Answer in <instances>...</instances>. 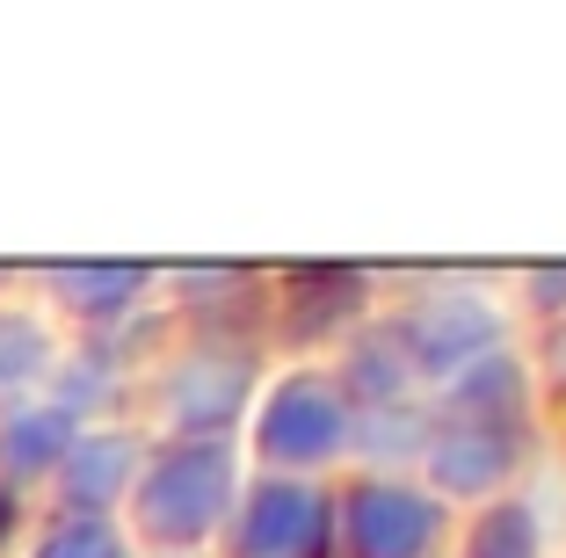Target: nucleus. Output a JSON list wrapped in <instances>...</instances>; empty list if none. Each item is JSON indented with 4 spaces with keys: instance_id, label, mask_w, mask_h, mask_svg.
I'll use <instances>...</instances> for the list:
<instances>
[{
    "instance_id": "4",
    "label": "nucleus",
    "mask_w": 566,
    "mask_h": 558,
    "mask_svg": "<svg viewBox=\"0 0 566 558\" xmlns=\"http://www.w3.org/2000/svg\"><path fill=\"white\" fill-rule=\"evenodd\" d=\"M233 558H327L334 551V493L319 478H276L262 472L226 515Z\"/></svg>"
},
{
    "instance_id": "8",
    "label": "nucleus",
    "mask_w": 566,
    "mask_h": 558,
    "mask_svg": "<svg viewBox=\"0 0 566 558\" xmlns=\"http://www.w3.org/2000/svg\"><path fill=\"white\" fill-rule=\"evenodd\" d=\"M531 362L516 356V348H494V356H480L472 370H458V378L443 385V413L436 421H472V428H516V435H531Z\"/></svg>"
},
{
    "instance_id": "9",
    "label": "nucleus",
    "mask_w": 566,
    "mask_h": 558,
    "mask_svg": "<svg viewBox=\"0 0 566 558\" xmlns=\"http://www.w3.org/2000/svg\"><path fill=\"white\" fill-rule=\"evenodd\" d=\"M146 472V443H138L132 428H102V435H81L59 464V501L73 515H109L124 493L138 486Z\"/></svg>"
},
{
    "instance_id": "14",
    "label": "nucleus",
    "mask_w": 566,
    "mask_h": 558,
    "mask_svg": "<svg viewBox=\"0 0 566 558\" xmlns=\"http://www.w3.org/2000/svg\"><path fill=\"white\" fill-rule=\"evenodd\" d=\"M51 362H59V341H51L44 319L0 305V392H30Z\"/></svg>"
},
{
    "instance_id": "15",
    "label": "nucleus",
    "mask_w": 566,
    "mask_h": 558,
    "mask_svg": "<svg viewBox=\"0 0 566 558\" xmlns=\"http://www.w3.org/2000/svg\"><path fill=\"white\" fill-rule=\"evenodd\" d=\"M465 558H545V529H537V508H523V501H494V508L472 523Z\"/></svg>"
},
{
    "instance_id": "11",
    "label": "nucleus",
    "mask_w": 566,
    "mask_h": 558,
    "mask_svg": "<svg viewBox=\"0 0 566 558\" xmlns=\"http://www.w3.org/2000/svg\"><path fill=\"white\" fill-rule=\"evenodd\" d=\"M146 269L138 262H66L51 269V291H59V305H73L81 319H124L146 297Z\"/></svg>"
},
{
    "instance_id": "7",
    "label": "nucleus",
    "mask_w": 566,
    "mask_h": 558,
    "mask_svg": "<svg viewBox=\"0 0 566 558\" xmlns=\"http://www.w3.org/2000/svg\"><path fill=\"white\" fill-rule=\"evenodd\" d=\"M531 457V435L516 428H472V421H436L429 450H421V472H429L436 501H494L509 478Z\"/></svg>"
},
{
    "instance_id": "1",
    "label": "nucleus",
    "mask_w": 566,
    "mask_h": 558,
    "mask_svg": "<svg viewBox=\"0 0 566 558\" xmlns=\"http://www.w3.org/2000/svg\"><path fill=\"white\" fill-rule=\"evenodd\" d=\"M233 501H240L233 443H167L160 457H146V472L132 486L138 537L160 544V551H189V544L218 537Z\"/></svg>"
},
{
    "instance_id": "10",
    "label": "nucleus",
    "mask_w": 566,
    "mask_h": 558,
    "mask_svg": "<svg viewBox=\"0 0 566 558\" xmlns=\"http://www.w3.org/2000/svg\"><path fill=\"white\" fill-rule=\"evenodd\" d=\"M81 443V407L66 399H22V407L0 413V478H36V472H59L66 450Z\"/></svg>"
},
{
    "instance_id": "13",
    "label": "nucleus",
    "mask_w": 566,
    "mask_h": 558,
    "mask_svg": "<svg viewBox=\"0 0 566 558\" xmlns=\"http://www.w3.org/2000/svg\"><path fill=\"white\" fill-rule=\"evenodd\" d=\"M436 435V413L415 407V399H392V407H364L349 428V450H364L370 464H400V457H421Z\"/></svg>"
},
{
    "instance_id": "17",
    "label": "nucleus",
    "mask_w": 566,
    "mask_h": 558,
    "mask_svg": "<svg viewBox=\"0 0 566 558\" xmlns=\"http://www.w3.org/2000/svg\"><path fill=\"white\" fill-rule=\"evenodd\" d=\"M531 305L537 313H566V262L559 269H531Z\"/></svg>"
},
{
    "instance_id": "6",
    "label": "nucleus",
    "mask_w": 566,
    "mask_h": 558,
    "mask_svg": "<svg viewBox=\"0 0 566 558\" xmlns=\"http://www.w3.org/2000/svg\"><path fill=\"white\" fill-rule=\"evenodd\" d=\"M167 428L182 443H226L240 413H254V362L248 348H189L167 370Z\"/></svg>"
},
{
    "instance_id": "16",
    "label": "nucleus",
    "mask_w": 566,
    "mask_h": 558,
    "mask_svg": "<svg viewBox=\"0 0 566 558\" xmlns=\"http://www.w3.org/2000/svg\"><path fill=\"white\" fill-rule=\"evenodd\" d=\"M36 558H132V544H124V529L109 515H66L36 544Z\"/></svg>"
},
{
    "instance_id": "19",
    "label": "nucleus",
    "mask_w": 566,
    "mask_h": 558,
    "mask_svg": "<svg viewBox=\"0 0 566 558\" xmlns=\"http://www.w3.org/2000/svg\"><path fill=\"white\" fill-rule=\"evenodd\" d=\"M15 537V486H0V544Z\"/></svg>"
},
{
    "instance_id": "2",
    "label": "nucleus",
    "mask_w": 566,
    "mask_h": 558,
    "mask_svg": "<svg viewBox=\"0 0 566 558\" xmlns=\"http://www.w3.org/2000/svg\"><path fill=\"white\" fill-rule=\"evenodd\" d=\"M356 407L327 370H283L254 407V457L276 478H305L349 450Z\"/></svg>"
},
{
    "instance_id": "18",
    "label": "nucleus",
    "mask_w": 566,
    "mask_h": 558,
    "mask_svg": "<svg viewBox=\"0 0 566 558\" xmlns=\"http://www.w3.org/2000/svg\"><path fill=\"white\" fill-rule=\"evenodd\" d=\"M545 370H552V385H566V319L552 327V341H545Z\"/></svg>"
},
{
    "instance_id": "3",
    "label": "nucleus",
    "mask_w": 566,
    "mask_h": 558,
    "mask_svg": "<svg viewBox=\"0 0 566 558\" xmlns=\"http://www.w3.org/2000/svg\"><path fill=\"white\" fill-rule=\"evenodd\" d=\"M392 334H400V356H407V370H415V385H450L480 356L509 348L501 341V305L486 291H472V283H436V291H421L415 305L392 319Z\"/></svg>"
},
{
    "instance_id": "5",
    "label": "nucleus",
    "mask_w": 566,
    "mask_h": 558,
    "mask_svg": "<svg viewBox=\"0 0 566 558\" xmlns=\"http://www.w3.org/2000/svg\"><path fill=\"white\" fill-rule=\"evenodd\" d=\"M334 544L349 558H436L443 544V501L407 478H356L334 501Z\"/></svg>"
},
{
    "instance_id": "12",
    "label": "nucleus",
    "mask_w": 566,
    "mask_h": 558,
    "mask_svg": "<svg viewBox=\"0 0 566 558\" xmlns=\"http://www.w3.org/2000/svg\"><path fill=\"white\" fill-rule=\"evenodd\" d=\"M342 392H349V407L364 413V407H392V399H407V385H415V370H407V356H400V334L392 327H378V334H356V348H349V370H342Z\"/></svg>"
}]
</instances>
